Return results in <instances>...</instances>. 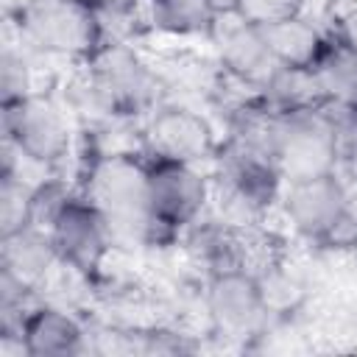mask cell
Wrapping results in <instances>:
<instances>
[{"instance_id":"cell-13","label":"cell","mask_w":357,"mask_h":357,"mask_svg":"<svg viewBox=\"0 0 357 357\" xmlns=\"http://www.w3.org/2000/svg\"><path fill=\"white\" fill-rule=\"evenodd\" d=\"M259 31L268 42L271 56L282 67H315L326 50L321 33L301 17H290V20L265 25Z\"/></svg>"},{"instance_id":"cell-22","label":"cell","mask_w":357,"mask_h":357,"mask_svg":"<svg viewBox=\"0 0 357 357\" xmlns=\"http://www.w3.org/2000/svg\"><path fill=\"white\" fill-rule=\"evenodd\" d=\"M206 3L212 6V11H215L218 17L237 14V8H240V0H206Z\"/></svg>"},{"instance_id":"cell-14","label":"cell","mask_w":357,"mask_h":357,"mask_svg":"<svg viewBox=\"0 0 357 357\" xmlns=\"http://www.w3.org/2000/svg\"><path fill=\"white\" fill-rule=\"evenodd\" d=\"M53 257H56V248L50 234L45 237L39 231L22 229L11 237H3V271L14 273L25 284L33 282L39 273H45Z\"/></svg>"},{"instance_id":"cell-10","label":"cell","mask_w":357,"mask_h":357,"mask_svg":"<svg viewBox=\"0 0 357 357\" xmlns=\"http://www.w3.org/2000/svg\"><path fill=\"white\" fill-rule=\"evenodd\" d=\"M151 142L156 156L176 162H198L212 151V128L204 117L187 109H165L151 123Z\"/></svg>"},{"instance_id":"cell-9","label":"cell","mask_w":357,"mask_h":357,"mask_svg":"<svg viewBox=\"0 0 357 357\" xmlns=\"http://www.w3.org/2000/svg\"><path fill=\"white\" fill-rule=\"evenodd\" d=\"M95 92L109 106H139L151 98L153 81L137 56L109 47L95 59Z\"/></svg>"},{"instance_id":"cell-24","label":"cell","mask_w":357,"mask_h":357,"mask_svg":"<svg viewBox=\"0 0 357 357\" xmlns=\"http://www.w3.org/2000/svg\"><path fill=\"white\" fill-rule=\"evenodd\" d=\"M89 6H112V3H120V0H86Z\"/></svg>"},{"instance_id":"cell-3","label":"cell","mask_w":357,"mask_h":357,"mask_svg":"<svg viewBox=\"0 0 357 357\" xmlns=\"http://www.w3.org/2000/svg\"><path fill=\"white\" fill-rule=\"evenodd\" d=\"M25 31L53 53H92L100 39L95 6L86 0H31Z\"/></svg>"},{"instance_id":"cell-21","label":"cell","mask_w":357,"mask_h":357,"mask_svg":"<svg viewBox=\"0 0 357 357\" xmlns=\"http://www.w3.org/2000/svg\"><path fill=\"white\" fill-rule=\"evenodd\" d=\"M343 45L357 53V14H351L346 20V25H343Z\"/></svg>"},{"instance_id":"cell-7","label":"cell","mask_w":357,"mask_h":357,"mask_svg":"<svg viewBox=\"0 0 357 357\" xmlns=\"http://www.w3.org/2000/svg\"><path fill=\"white\" fill-rule=\"evenodd\" d=\"M148 201L153 220L165 229L190 223L206 201V184L190 162L156 156L148 167Z\"/></svg>"},{"instance_id":"cell-20","label":"cell","mask_w":357,"mask_h":357,"mask_svg":"<svg viewBox=\"0 0 357 357\" xmlns=\"http://www.w3.org/2000/svg\"><path fill=\"white\" fill-rule=\"evenodd\" d=\"M20 98H28V75L22 59L6 53L3 56V103H14Z\"/></svg>"},{"instance_id":"cell-15","label":"cell","mask_w":357,"mask_h":357,"mask_svg":"<svg viewBox=\"0 0 357 357\" xmlns=\"http://www.w3.org/2000/svg\"><path fill=\"white\" fill-rule=\"evenodd\" d=\"M273 103L282 112H304L315 109V100L324 95V84L315 67H276L265 81Z\"/></svg>"},{"instance_id":"cell-8","label":"cell","mask_w":357,"mask_h":357,"mask_svg":"<svg viewBox=\"0 0 357 357\" xmlns=\"http://www.w3.org/2000/svg\"><path fill=\"white\" fill-rule=\"evenodd\" d=\"M209 310L229 332H248L265 310L262 287L243 271H220L209 284Z\"/></svg>"},{"instance_id":"cell-17","label":"cell","mask_w":357,"mask_h":357,"mask_svg":"<svg viewBox=\"0 0 357 357\" xmlns=\"http://www.w3.org/2000/svg\"><path fill=\"white\" fill-rule=\"evenodd\" d=\"M315 73L324 84V92H332L340 100L357 106V53L351 47H346L343 42L337 47L326 45L321 61L315 64Z\"/></svg>"},{"instance_id":"cell-5","label":"cell","mask_w":357,"mask_h":357,"mask_svg":"<svg viewBox=\"0 0 357 357\" xmlns=\"http://www.w3.org/2000/svg\"><path fill=\"white\" fill-rule=\"evenodd\" d=\"M109 237L112 229L95 204L61 201L50 215V240L56 257L81 273H92L100 265Z\"/></svg>"},{"instance_id":"cell-1","label":"cell","mask_w":357,"mask_h":357,"mask_svg":"<svg viewBox=\"0 0 357 357\" xmlns=\"http://www.w3.org/2000/svg\"><path fill=\"white\" fill-rule=\"evenodd\" d=\"M268 151L287 181L329 176L337 162V131L315 109L282 112V120L271 126Z\"/></svg>"},{"instance_id":"cell-4","label":"cell","mask_w":357,"mask_h":357,"mask_svg":"<svg viewBox=\"0 0 357 357\" xmlns=\"http://www.w3.org/2000/svg\"><path fill=\"white\" fill-rule=\"evenodd\" d=\"M284 209L290 215V223L315 240H335L346 223H351V201L349 190L329 176L290 181Z\"/></svg>"},{"instance_id":"cell-16","label":"cell","mask_w":357,"mask_h":357,"mask_svg":"<svg viewBox=\"0 0 357 357\" xmlns=\"http://www.w3.org/2000/svg\"><path fill=\"white\" fill-rule=\"evenodd\" d=\"M218 14L206 0H153V22L170 33H201L215 28Z\"/></svg>"},{"instance_id":"cell-6","label":"cell","mask_w":357,"mask_h":357,"mask_svg":"<svg viewBox=\"0 0 357 357\" xmlns=\"http://www.w3.org/2000/svg\"><path fill=\"white\" fill-rule=\"evenodd\" d=\"M3 126L20 153L33 162H56L67 151V123L45 98H20L3 103Z\"/></svg>"},{"instance_id":"cell-18","label":"cell","mask_w":357,"mask_h":357,"mask_svg":"<svg viewBox=\"0 0 357 357\" xmlns=\"http://www.w3.org/2000/svg\"><path fill=\"white\" fill-rule=\"evenodd\" d=\"M36 212V192L22 187L14 176H3L0 184V223H3V237H11L22 229H28L31 218Z\"/></svg>"},{"instance_id":"cell-19","label":"cell","mask_w":357,"mask_h":357,"mask_svg":"<svg viewBox=\"0 0 357 357\" xmlns=\"http://www.w3.org/2000/svg\"><path fill=\"white\" fill-rule=\"evenodd\" d=\"M301 6H304V0H240L237 17H243L245 22H251L257 28H265V25L298 17Z\"/></svg>"},{"instance_id":"cell-2","label":"cell","mask_w":357,"mask_h":357,"mask_svg":"<svg viewBox=\"0 0 357 357\" xmlns=\"http://www.w3.org/2000/svg\"><path fill=\"white\" fill-rule=\"evenodd\" d=\"M92 195L109 229L117 234L145 237L159 226L148 201V167L131 159H103L92 173Z\"/></svg>"},{"instance_id":"cell-11","label":"cell","mask_w":357,"mask_h":357,"mask_svg":"<svg viewBox=\"0 0 357 357\" xmlns=\"http://www.w3.org/2000/svg\"><path fill=\"white\" fill-rule=\"evenodd\" d=\"M220 59L234 75H240L245 81H268L273 75V70L279 67L276 59L268 50V42H265L262 31L257 25L245 22L243 17H237L234 25H223V31H220Z\"/></svg>"},{"instance_id":"cell-12","label":"cell","mask_w":357,"mask_h":357,"mask_svg":"<svg viewBox=\"0 0 357 357\" xmlns=\"http://www.w3.org/2000/svg\"><path fill=\"white\" fill-rule=\"evenodd\" d=\"M84 332L61 310L42 307L22 321V346L33 357H61L81 351Z\"/></svg>"},{"instance_id":"cell-23","label":"cell","mask_w":357,"mask_h":357,"mask_svg":"<svg viewBox=\"0 0 357 357\" xmlns=\"http://www.w3.org/2000/svg\"><path fill=\"white\" fill-rule=\"evenodd\" d=\"M351 170H354V181H357V134H354V139H351Z\"/></svg>"}]
</instances>
